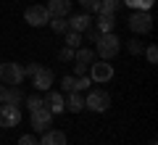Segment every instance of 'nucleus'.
<instances>
[{
  "mask_svg": "<svg viewBox=\"0 0 158 145\" xmlns=\"http://www.w3.org/2000/svg\"><path fill=\"white\" fill-rule=\"evenodd\" d=\"M77 84H79V92H82V90H87V87H90V77H85V74H82V77H77Z\"/></svg>",
  "mask_w": 158,
  "mask_h": 145,
  "instance_id": "c85d7f7f",
  "label": "nucleus"
},
{
  "mask_svg": "<svg viewBox=\"0 0 158 145\" xmlns=\"http://www.w3.org/2000/svg\"><path fill=\"white\" fill-rule=\"evenodd\" d=\"M129 29L135 34H148L153 29V16H150V11H135L129 16Z\"/></svg>",
  "mask_w": 158,
  "mask_h": 145,
  "instance_id": "39448f33",
  "label": "nucleus"
},
{
  "mask_svg": "<svg viewBox=\"0 0 158 145\" xmlns=\"http://www.w3.org/2000/svg\"><path fill=\"white\" fill-rule=\"evenodd\" d=\"M98 37H100V32H98L95 27H90V29H87V40H90V42H98Z\"/></svg>",
  "mask_w": 158,
  "mask_h": 145,
  "instance_id": "c756f323",
  "label": "nucleus"
},
{
  "mask_svg": "<svg viewBox=\"0 0 158 145\" xmlns=\"http://www.w3.org/2000/svg\"><path fill=\"white\" fill-rule=\"evenodd\" d=\"M50 124H53V113L48 111L45 106L37 108V111H32V127H34V132H48Z\"/></svg>",
  "mask_w": 158,
  "mask_h": 145,
  "instance_id": "1a4fd4ad",
  "label": "nucleus"
},
{
  "mask_svg": "<svg viewBox=\"0 0 158 145\" xmlns=\"http://www.w3.org/2000/svg\"><path fill=\"white\" fill-rule=\"evenodd\" d=\"M0 103H6V84L0 82Z\"/></svg>",
  "mask_w": 158,
  "mask_h": 145,
  "instance_id": "2f4dec72",
  "label": "nucleus"
},
{
  "mask_svg": "<svg viewBox=\"0 0 158 145\" xmlns=\"http://www.w3.org/2000/svg\"><path fill=\"white\" fill-rule=\"evenodd\" d=\"M90 79L92 82H108V79H113V66L108 61H95L90 66Z\"/></svg>",
  "mask_w": 158,
  "mask_h": 145,
  "instance_id": "6e6552de",
  "label": "nucleus"
},
{
  "mask_svg": "<svg viewBox=\"0 0 158 145\" xmlns=\"http://www.w3.org/2000/svg\"><path fill=\"white\" fill-rule=\"evenodd\" d=\"M53 71L50 69H42L40 66L37 71H34V77H32V84H34V90H40V92H48V90L53 87Z\"/></svg>",
  "mask_w": 158,
  "mask_h": 145,
  "instance_id": "9d476101",
  "label": "nucleus"
},
{
  "mask_svg": "<svg viewBox=\"0 0 158 145\" xmlns=\"http://www.w3.org/2000/svg\"><path fill=\"white\" fill-rule=\"evenodd\" d=\"M63 34H66V48H74V50L82 48V34L79 32H71V29H69V32H63Z\"/></svg>",
  "mask_w": 158,
  "mask_h": 145,
  "instance_id": "4be33fe9",
  "label": "nucleus"
},
{
  "mask_svg": "<svg viewBox=\"0 0 158 145\" xmlns=\"http://www.w3.org/2000/svg\"><path fill=\"white\" fill-rule=\"evenodd\" d=\"M37 63H29V66H24V77H34V71H37Z\"/></svg>",
  "mask_w": 158,
  "mask_h": 145,
  "instance_id": "7c9ffc66",
  "label": "nucleus"
},
{
  "mask_svg": "<svg viewBox=\"0 0 158 145\" xmlns=\"http://www.w3.org/2000/svg\"><path fill=\"white\" fill-rule=\"evenodd\" d=\"M82 3V8H87V11H98V3L100 0H79Z\"/></svg>",
  "mask_w": 158,
  "mask_h": 145,
  "instance_id": "cd10ccee",
  "label": "nucleus"
},
{
  "mask_svg": "<svg viewBox=\"0 0 158 145\" xmlns=\"http://www.w3.org/2000/svg\"><path fill=\"white\" fill-rule=\"evenodd\" d=\"M118 6H121V0H100L98 3V13H116Z\"/></svg>",
  "mask_w": 158,
  "mask_h": 145,
  "instance_id": "6ab92c4d",
  "label": "nucleus"
},
{
  "mask_svg": "<svg viewBox=\"0 0 158 145\" xmlns=\"http://www.w3.org/2000/svg\"><path fill=\"white\" fill-rule=\"evenodd\" d=\"M61 90H66V92H79L77 77H74V74H66V77H61Z\"/></svg>",
  "mask_w": 158,
  "mask_h": 145,
  "instance_id": "aec40b11",
  "label": "nucleus"
},
{
  "mask_svg": "<svg viewBox=\"0 0 158 145\" xmlns=\"http://www.w3.org/2000/svg\"><path fill=\"white\" fill-rule=\"evenodd\" d=\"M0 82L3 84H21L24 82V66L21 63H13V61H6L0 63Z\"/></svg>",
  "mask_w": 158,
  "mask_h": 145,
  "instance_id": "f03ea898",
  "label": "nucleus"
},
{
  "mask_svg": "<svg viewBox=\"0 0 158 145\" xmlns=\"http://www.w3.org/2000/svg\"><path fill=\"white\" fill-rule=\"evenodd\" d=\"M45 8L50 16H69L71 13V0H50Z\"/></svg>",
  "mask_w": 158,
  "mask_h": 145,
  "instance_id": "4468645a",
  "label": "nucleus"
},
{
  "mask_svg": "<svg viewBox=\"0 0 158 145\" xmlns=\"http://www.w3.org/2000/svg\"><path fill=\"white\" fill-rule=\"evenodd\" d=\"M19 122H21V111H19V106L0 103V127H19Z\"/></svg>",
  "mask_w": 158,
  "mask_h": 145,
  "instance_id": "0eeeda50",
  "label": "nucleus"
},
{
  "mask_svg": "<svg viewBox=\"0 0 158 145\" xmlns=\"http://www.w3.org/2000/svg\"><path fill=\"white\" fill-rule=\"evenodd\" d=\"M92 63H95V50H90V48H77L74 50V71H77V77L87 74Z\"/></svg>",
  "mask_w": 158,
  "mask_h": 145,
  "instance_id": "7ed1b4c3",
  "label": "nucleus"
},
{
  "mask_svg": "<svg viewBox=\"0 0 158 145\" xmlns=\"http://www.w3.org/2000/svg\"><path fill=\"white\" fill-rule=\"evenodd\" d=\"M24 100V90L19 87V84H13V87L6 90V103H11V106H19V103Z\"/></svg>",
  "mask_w": 158,
  "mask_h": 145,
  "instance_id": "a211bd4d",
  "label": "nucleus"
},
{
  "mask_svg": "<svg viewBox=\"0 0 158 145\" xmlns=\"http://www.w3.org/2000/svg\"><path fill=\"white\" fill-rule=\"evenodd\" d=\"M45 108H48L50 113H61V111H66V100H63V95H58V92H50V90H48Z\"/></svg>",
  "mask_w": 158,
  "mask_h": 145,
  "instance_id": "ddd939ff",
  "label": "nucleus"
},
{
  "mask_svg": "<svg viewBox=\"0 0 158 145\" xmlns=\"http://www.w3.org/2000/svg\"><path fill=\"white\" fill-rule=\"evenodd\" d=\"M127 50H129L132 56H142V42L140 40H129V42H127Z\"/></svg>",
  "mask_w": 158,
  "mask_h": 145,
  "instance_id": "b1692460",
  "label": "nucleus"
},
{
  "mask_svg": "<svg viewBox=\"0 0 158 145\" xmlns=\"http://www.w3.org/2000/svg\"><path fill=\"white\" fill-rule=\"evenodd\" d=\"M24 19H27L29 27H48L50 13H48L45 6H29L27 11H24Z\"/></svg>",
  "mask_w": 158,
  "mask_h": 145,
  "instance_id": "423d86ee",
  "label": "nucleus"
},
{
  "mask_svg": "<svg viewBox=\"0 0 158 145\" xmlns=\"http://www.w3.org/2000/svg\"><path fill=\"white\" fill-rule=\"evenodd\" d=\"M45 106V98H40V95H29L27 98V108L29 111H37V108Z\"/></svg>",
  "mask_w": 158,
  "mask_h": 145,
  "instance_id": "5701e85b",
  "label": "nucleus"
},
{
  "mask_svg": "<svg viewBox=\"0 0 158 145\" xmlns=\"http://www.w3.org/2000/svg\"><path fill=\"white\" fill-rule=\"evenodd\" d=\"M48 27H50L56 34H63V32H69V19L66 16H50Z\"/></svg>",
  "mask_w": 158,
  "mask_h": 145,
  "instance_id": "f3484780",
  "label": "nucleus"
},
{
  "mask_svg": "<svg viewBox=\"0 0 158 145\" xmlns=\"http://www.w3.org/2000/svg\"><path fill=\"white\" fill-rule=\"evenodd\" d=\"M90 27H92V19H90V13H77V16H71V19H69V29H71V32L85 34Z\"/></svg>",
  "mask_w": 158,
  "mask_h": 145,
  "instance_id": "9b49d317",
  "label": "nucleus"
},
{
  "mask_svg": "<svg viewBox=\"0 0 158 145\" xmlns=\"http://www.w3.org/2000/svg\"><path fill=\"white\" fill-rule=\"evenodd\" d=\"M108 106H111V95H108L106 90H92L85 98V108H90V111H95V113L108 111Z\"/></svg>",
  "mask_w": 158,
  "mask_h": 145,
  "instance_id": "20e7f679",
  "label": "nucleus"
},
{
  "mask_svg": "<svg viewBox=\"0 0 158 145\" xmlns=\"http://www.w3.org/2000/svg\"><path fill=\"white\" fill-rule=\"evenodd\" d=\"M118 48H121V40L116 37V34H100L95 42V56H100V61H111L113 56L118 53Z\"/></svg>",
  "mask_w": 158,
  "mask_h": 145,
  "instance_id": "f257e3e1",
  "label": "nucleus"
},
{
  "mask_svg": "<svg viewBox=\"0 0 158 145\" xmlns=\"http://www.w3.org/2000/svg\"><path fill=\"white\" fill-rule=\"evenodd\" d=\"M58 61H74V48H61L58 50Z\"/></svg>",
  "mask_w": 158,
  "mask_h": 145,
  "instance_id": "393cba45",
  "label": "nucleus"
},
{
  "mask_svg": "<svg viewBox=\"0 0 158 145\" xmlns=\"http://www.w3.org/2000/svg\"><path fill=\"white\" fill-rule=\"evenodd\" d=\"M92 24H95V29L100 34H111L113 29H116V16H113V13H100L98 21H92Z\"/></svg>",
  "mask_w": 158,
  "mask_h": 145,
  "instance_id": "f8f14e48",
  "label": "nucleus"
},
{
  "mask_svg": "<svg viewBox=\"0 0 158 145\" xmlns=\"http://www.w3.org/2000/svg\"><path fill=\"white\" fill-rule=\"evenodd\" d=\"M124 6L135 8V11H150V6L156 3V0H121Z\"/></svg>",
  "mask_w": 158,
  "mask_h": 145,
  "instance_id": "412c9836",
  "label": "nucleus"
},
{
  "mask_svg": "<svg viewBox=\"0 0 158 145\" xmlns=\"http://www.w3.org/2000/svg\"><path fill=\"white\" fill-rule=\"evenodd\" d=\"M40 145H66V134L61 129H48V132H42Z\"/></svg>",
  "mask_w": 158,
  "mask_h": 145,
  "instance_id": "2eb2a0df",
  "label": "nucleus"
},
{
  "mask_svg": "<svg viewBox=\"0 0 158 145\" xmlns=\"http://www.w3.org/2000/svg\"><path fill=\"white\" fill-rule=\"evenodd\" d=\"M85 108V98L79 92H69V98H66V111H74V113H79Z\"/></svg>",
  "mask_w": 158,
  "mask_h": 145,
  "instance_id": "dca6fc26",
  "label": "nucleus"
},
{
  "mask_svg": "<svg viewBox=\"0 0 158 145\" xmlns=\"http://www.w3.org/2000/svg\"><path fill=\"white\" fill-rule=\"evenodd\" d=\"M19 145H40V140L34 134H24V137H19Z\"/></svg>",
  "mask_w": 158,
  "mask_h": 145,
  "instance_id": "bb28decb",
  "label": "nucleus"
},
{
  "mask_svg": "<svg viewBox=\"0 0 158 145\" xmlns=\"http://www.w3.org/2000/svg\"><path fill=\"white\" fill-rule=\"evenodd\" d=\"M145 58H148L150 63H158V48H156V45H150V48L145 50Z\"/></svg>",
  "mask_w": 158,
  "mask_h": 145,
  "instance_id": "a878e982",
  "label": "nucleus"
}]
</instances>
